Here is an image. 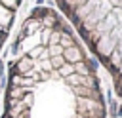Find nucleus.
I'll return each instance as SVG.
<instances>
[{"mask_svg":"<svg viewBox=\"0 0 122 118\" xmlns=\"http://www.w3.org/2000/svg\"><path fill=\"white\" fill-rule=\"evenodd\" d=\"M2 118H107L97 61L55 8H32L13 40Z\"/></svg>","mask_w":122,"mask_h":118,"instance_id":"obj_1","label":"nucleus"},{"mask_svg":"<svg viewBox=\"0 0 122 118\" xmlns=\"http://www.w3.org/2000/svg\"><path fill=\"white\" fill-rule=\"evenodd\" d=\"M55 6L122 97V0H55Z\"/></svg>","mask_w":122,"mask_h":118,"instance_id":"obj_2","label":"nucleus"},{"mask_svg":"<svg viewBox=\"0 0 122 118\" xmlns=\"http://www.w3.org/2000/svg\"><path fill=\"white\" fill-rule=\"evenodd\" d=\"M21 2L23 0H0V51H2L6 38L13 27V21L21 8Z\"/></svg>","mask_w":122,"mask_h":118,"instance_id":"obj_3","label":"nucleus"}]
</instances>
